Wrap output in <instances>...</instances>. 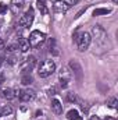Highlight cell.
<instances>
[{"label":"cell","mask_w":118,"mask_h":120,"mask_svg":"<svg viewBox=\"0 0 118 120\" xmlns=\"http://www.w3.org/2000/svg\"><path fill=\"white\" fill-rule=\"evenodd\" d=\"M56 71V64L53 60H43L38 67V74L40 78H46Z\"/></svg>","instance_id":"6da1fadb"},{"label":"cell","mask_w":118,"mask_h":120,"mask_svg":"<svg viewBox=\"0 0 118 120\" xmlns=\"http://www.w3.org/2000/svg\"><path fill=\"white\" fill-rule=\"evenodd\" d=\"M75 42L78 45V49L81 52H85L89 48L90 42H92V36L89 35L88 32H79V34L75 35Z\"/></svg>","instance_id":"7a4b0ae2"},{"label":"cell","mask_w":118,"mask_h":120,"mask_svg":"<svg viewBox=\"0 0 118 120\" xmlns=\"http://www.w3.org/2000/svg\"><path fill=\"white\" fill-rule=\"evenodd\" d=\"M45 41H46V35L40 31H32L29 35V39H28L31 48H39Z\"/></svg>","instance_id":"3957f363"},{"label":"cell","mask_w":118,"mask_h":120,"mask_svg":"<svg viewBox=\"0 0 118 120\" xmlns=\"http://www.w3.org/2000/svg\"><path fill=\"white\" fill-rule=\"evenodd\" d=\"M14 92H15V95H17L22 102H31V101H33L35 96H36L35 91L29 90V88H27V90H14Z\"/></svg>","instance_id":"277c9868"},{"label":"cell","mask_w":118,"mask_h":120,"mask_svg":"<svg viewBox=\"0 0 118 120\" xmlns=\"http://www.w3.org/2000/svg\"><path fill=\"white\" fill-rule=\"evenodd\" d=\"M33 18H35V13H33V8L29 7L27 11H25V14L20 18V25L21 27H24V28H28L32 25V22H33Z\"/></svg>","instance_id":"5b68a950"},{"label":"cell","mask_w":118,"mask_h":120,"mask_svg":"<svg viewBox=\"0 0 118 120\" xmlns=\"http://www.w3.org/2000/svg\"><path fill=\"white\" fill-rule=\"evenodd\" d=\"M93 35H94V38L97 39V41H100V42H104V39H106V31L103 30L100 25H96V27H93Z\"/></svg>","instance_id":"8992f818"},{"label":"cell","mask_w":118,"mask_h":120,"mask_svg":"<svg viewBox=\"0 0 118 120\" xmlns=\"http://www.w3.org/2000/svg\"><path fill=\"white\" fill-rule=\"evenodd\" d=\"M35 64H36V59H35L33 56H29L28 59L25 60V63L22 64V71H24V74H25V73H31V70L35 67Z\"/></svg>","instance_id":"52a82bcc"},{"label":"cell","mask_w":118,"mask_h":120,"mask_svg":"<svg viewBox=\"0 0 118 120\" xmlns=\"http://www.w3.org/2000/svg\"><path fill=\"white\" fill-rule=\"evenodd\" d=\"M69 67L75 71V74H76V77L81 80L82 78V68H81V66H79V63L76 61V60H71L69 61Z\"/></svg>","instance_id":"ba28073f"},{"label":"cell","mask_w":118,"mask_h":120,"mask_svg":"<svg viewBox=\"0 0 118 120\" xmlns=\"http://www.w3.org/2000/svg\"><path fill=\"white\" fill-rule=\"evenodd\" d=\"M68 81H69V73L67 70H62V73L60 74V84L62 88L68 87Z\"/></svg>","instance_id":"9c48e42d"},{"label":"cell","mask_w":118,"mask_h":120,"mask_svg":"<svg viewBox=\"0 0 118 120\" xmlns=\"http://www.w3.org/2000/svg\"><path fill=\"white\" fill-rule=\"evenodd\" d=\"M18 48L21 49V52H28L31 49V45H29V42H28V39H25V38H20L18 39Z\"/></svg>","instance_id":"30bf717a"},{"label":"cell","mask_w":118,"mask_h":120,"mask_svg":"<svg viewBox=\"0 0 118 120\" xmlns=\"http://www.w3.org/2000/svg\"><path fill=\"white\" fill-rule=\"evenodd\" d=\"M68 7H69V6H68L65 1H61V0L54 1V10L59 11V13H65V11L68 10Z\"/></svg>","instance_id":"8fae6325"},{"label":"cell","mask_w":118,"mask_h":120,"mask_svg":"<svg viewBox=\"0 0 118 120\" xmlns=\"http://www.w3.org/2000/svg\"><path fill=\"white\" fill-rule=\"evenodd\" d=\"M52 109H53V112L56 115H61L62 113V105H61V102L59 99H53L52 101Z\"/></svg>","instance_id":"7c38bea8"},{"label":"cell","mask_w":118,"mask_h":120,"mask_svg":"<svg viewBox=\"0 0 118 120\" xmlns=\"http://www.w3.org/2000/svg\"><path fill=\"white\" fill-rule=\"evenodd\" d=\"M36 7H38V10L40 11V14H43V15H46V14L49 13V8L46 7L45 0H38V1H36Z\"/></svg>","instance_id":"4fadbf2b"},{"label":"cell","mask_w":118,"mask_h":120,"mask_svg":"<svg viewBox=\"0 0 118 120\" xmlns=\"http://www.w3.org/2000/svg\"><path fill=\"white\" fill-rule=\"evenodd\" d=\"M1 95H3V98L11 101L15 96V92H14V90H11V88H4V90L1 91Z\"/></svg>","instance_id":"5bb4252c"},{"label":"cell","mask_w":118,"mask_h":120,"mask_svg":"<svg viewBox=\"0 0 118 120\" xmlns=\"http://www.w3.org/2000/svg\"><path fill=\"white\" fill-rule=\"evenodd\" d=\"M13 113V108L8 106V105H3L0 106V116H8Z\"/></svg>","instance_id":"9a60e30c"},{"label":"cell","mask_w":118,"mask_h":120,"mask_svg":"<svg viewBox=\"0 0 118 120\" xmlns=\"http://www.w3.org/2000/svg\"><path fill=\"white\" fill-rule=\"evenodd\" d=\"M67 119H68V120H81V116H79L78 110L71 109V110L67 113Z\"/></svg>","instance_id":"2e32d148"},{"label":"cell","mask_w":118,"mask_h":120,"mask_svg":"<svg viewBox=\"0 0 118 120\" xmlns=\"http://www.w3.org/2000/svg\"><path fill=\"white\" fill-rule=\"evenodd\" d=\"M32 81H33V78H32L31 73H25V74H22V77H21V82H22L24 85H29Z\"/></svg>","instance_id":"e0dca14e"},{"label":"cell","mask_w":118,"mask_h":120,"mask_svg":"<svg viewBox=\"0 0 118 120\" xmlns=\"http://www.w3.org/2000/svg\"><path fill=\"white\" fill-rule=\"evenodd\" d=\"M111 13V10L110 8H96L94 11H93V15L96 17V15H106V14H110Z\"/></svg>","instance_id":"ac0fdd59"},{"label":"cell","mask_w":118,"mask_h":120,"mask_svg":"<svg viewBox=\"0 0 118 120\" xmlns=\"http://www.w3.org/2000/svg\"><path fill=\"white\" fill-rule=\"evenodd\" d=\"M49 49H50V52H53V55H59L57 48H56V41H54L53 38L49 41Z\"/></svg>","instance_id":"d6986e66"},{"label":"cell","mask_w":118,"mask_h":120,"mask_svg":"<svg viewBox=\"0 0 118 120\" xmlns=\"http://www.w3.org/2000/svg\"><path fill=\"white\" fill-rule=\"evenodd\" d=\"M107 105L111 108V109H115L117 108V105H118V101H117V98H114V96H111L110 99H108V102H107Z\"/></svg>","instance_id":"ffe728a7"},{"label":"cell","mask_w":118,"mask_h":120,"mask_svg":"<svg viewBox=\"0 0 118 120\" xmlns=\"http://www.w3.org/2000/svg\"><path fill=\"white\" fill-rule=\"evenodd\" d=\"M13 6H14V10H20L24 6V0H13Z\"/></svg>","instance_id":"44dd1931"},{"label":"cell","mask_w":118,"mask_h":120,"mask_svg":"<svg viewBox=\"0 0 118 120\" xmlns=\"http://www.w3.org/2000/svg\"><path fill=\"white\" fill-rule=\"evenodd\" d=\"M7 4H4V3H0V14H4V13H7Z\"/></svg>","instance_id":"7402d4cb"},{"label":"cell","mask_w":118,"mask_h":120,"mask_svg":"<svg viewBox=\"0 0 118 120\" xmlns=\"http://www.w3.org/2000/svg\"><path fill=\"white\" fill-rule=\"evenodd\" d=\"M68 101H69V102H75V101H76V95H75L74 92H69V94H68Z\"/></svg>","instance_id":"603a6c76"},{"label":"cell","mask_w":118,"mask_h":120,"mask_svg":"<svg viewBox=\"0 0 118 120\" xmlns=\"http://www.w3.org/2000/svg\"><path fill=\"white\" fill-rule=\"evenodd\" d=\"M64 1H65V3H67L68 6H74V4H76V3H78L79 0H64Z\"/></svg>","instance_id":"cb8c5ba5"},{"label":"cell","mask_w":118,"mask_h":120,"mask_svg":"<svg viewBox=\"0 0 118 120\" xmlns=\"http://www.w3.org/2000/svg\"><path fill=\"white\" fill-rule=\"evenodd\" d=\"M3 50H4V41L0 39V52H3Z\"/></svg>","instance_id":"d4e9b609"},{"label":"cell","mask_w":118,"mask_h":120,"mask_svg":"<svg viewBox=\"0 0 118 120\" xmlns=\"http://www.w3.org/2000/svg\"><path fill=\"white\" fill-rule=\"evenodd\" d=\"M49 94H50V95H54V94H56V88H54V87H52V88L49 90Z\"/></svg>","instance_id":"484cf974"},{"label":"cell","mask_w":118,"mask_h":120,"mask_svg":"<svg viewBox=\"0 0 118 120\" xmlns=\"http://www.w3.org/2000/svg\"><path fill=\"white\" fill-rule=\"evenodd\" d=\"M3 80H4V75H3V73H1V71H0V84H1V82H3Z\"/></svg>","instance_id":"4316f807"},{"label":"cell","mask_w":118,"mask_h":120,"mask_svg":"<svg viewBox=\"0 0 118 120\" xmlns=\"http://www.w3.org/2000/svg\"><path fill=\"white\" fill-rule=\"evenodd\" d=\"M104 120H115V119H114V117H106Z\"/></svg>","instance_id":"83f0119b"},{"label":"cell","mask_w":118,"mask_h":120,"mask_svg":"<svg viewBox=\"0 0 118 120\" xmlns=\"http://www.w3.org/2000/svg\"><path fill=\"white\" fill-rule=\"evenodd\" d=\"M90 120H100V119H97V117H92Z\"/></svg>","instance_id":"f1b7e54d"},{"label":"cell","mask_w":118,"mask_h":120,"mask_svg":"<svg viewBox=\"0 0 118 120\" xmlns=\"http://www.w3.org/2000/svg\"><path fill=\"white\" fill-rule=\"evenodd\" d=\"M113 1H114V3H118V0H113Z\"/></svg>","instance_id":"f546056e"},{"label":"cell","mask_w":118,"mask_h":120,"mask_svg":"<svg viewBox=\"0 0 118 120\" xmlns=\"http://www.w3.org/2000/svg\"><path fill=\"white\" fill-rule=\"evenodd\" d=\"M53 1H59V0H53Z\"/></svg>","instance_id":"4dcf8cb0"}]
</instances>
